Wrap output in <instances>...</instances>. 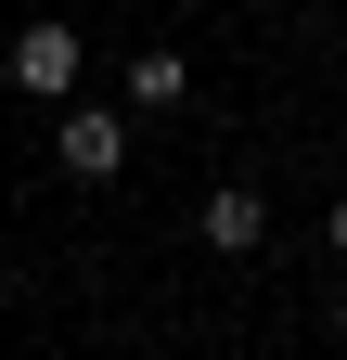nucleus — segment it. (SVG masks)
Masks as SVG:
<instances>
[{
	"label": "nucleus",
	"mask_w": 347,
	"mask_h": 360,
	"mask_svg": "<svg viewBox=\"0 0 347 360\" xmlns=\"http://www.w3.org/2000/svg\"><path fill=\"white\" fill-rule=\"evenodd\" d=\"M322 245H334V270H347V193H334V206H322Z\"/></svg>",
	"instance_id": "nucleus-5"
},
{
	"label": "nucleus",
	"mask_w": 347,
	"mask_h": 360,
	"mask_svg": "<svg viewBox=\"0 0 347 360\" xmlns=\"http://www.w3.org/2000/svg\"><path fill=\"white\" fill-rule=\"evenodd\" d=\"M193 245H206V257H257V245H270V206H257L244 180H219V193L193 206Z\"/></svg>",
	"instance_id": "nucleus-3"
},
{
	"label": "nucleus",
	"mask_w": 347,
	"mask_h": 360,
	"mask_svg": "<svg viewBox=\"0 0 347 360\" xmlns=\"http://www.w3.org/2000/svg\"><path fill=\"white\" fill-rule=\"evenodd\" d=\"M129 103H142V116H167V103H193V65L167 52V39H142V52H129Z\"/></svg>",
	"instance_id": "nucleus-4"
},
{
	"label": "nucleus",
	"mask_w": 347,
	"mask_h": 360,
	"mask_svg": "<svg viewBox=\"0 0 347 360\" xmlns=\"http://www.w3.org/2000/svg\"><path fill=\"white\" fill-rule=\"evenodd\" d=\"M77 77H91V39H77L65 13L13 26V90H26V103H77Z\"/></svg>",
	"instance_id": "nucleus-1"
},
{
	"label": "nucleus",
	"mask_w": 347,
	"mask_h": 360,
	"mask_svg": "<svg viewBox=\"0 0 347 360\" xmlns=\"http://www.w3.org/2000/svg\"><path fill=\"white\" fill-rule=\"evenodd\" d=\"M322 322H334V347H347V296H334V309H322Z\"/></svg>",
	"instance_id": "nucleus-6"
},
{
	"label": "nucleus",
	"mask_w": 347,
	"mask_h": 360,
	"mask_svg": "<svg viewBox=\"0 0 347 360\" xmlns=\"http://www.w3.org/2000/svg\"><path fill=\"white\" fill-rule=\"evenodd\" d=\"M52 167L65 180H116L129 167V116L116 103H52Z\"/></svg>",
	"instance_id": "nucleus-2"
}]
</instances>
